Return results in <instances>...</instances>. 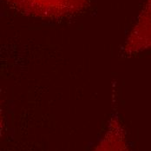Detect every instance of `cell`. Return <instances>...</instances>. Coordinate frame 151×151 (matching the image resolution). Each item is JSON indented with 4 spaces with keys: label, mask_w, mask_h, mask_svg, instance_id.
Wrapping results in <instances>:
<instances>
[{
    "label": "cell",
    "mask_w": 151,
    "mask_h": 151,
    "mask_svg": "<svg viewBox=\"0 0 151 151\" xmlns=\"http://www.w3.org/2000/svg\"><path fill=\"white\" fill-rule=\"evenodd\" d=\"M151 49V0H148L133 30L126 40L123 50L132 55Z\"/></svg>",
    "instance_id": "cell-2"
},
{
    "label": "cell",
    "mask_w": 151,
    "mask_h": 151,
    "mask_svg": "<svg viewBox=\"0 0 151 151\" xmlns=\"http://www.w3.org/2000/svg\"><path fill=\"white\" fill-rule=\"evenodd\" d=\"M17 12L41 19L58 20L76 15L88 7V0H4Z\"/></svg>",
    "instance_id": "cell-1"
}]
</instances>
